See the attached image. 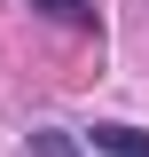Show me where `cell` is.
<instances>
[{
  "label": "cell",
  "instance_id": "6da1fadb",
  "mask_svg": "<svg viewBox=\"0 0 149 157\" xmlns=\"http://www.w3.org/2000/svg\"><path fill=\"white\" fill-rule=\"evenodd\" d=\"M94 149H110V157H149V134H141V126H94Z\"/></svg>",
  "mask_w": 149,
  "mask_h": 157
},
{
  "label": "cell",
  "instance_id": "7a4b0ae2",
  "mask_svg": "<svg viewBox=\"0 0 149 157\" xmlns=\"http://www.w3.org/2000/svg\"><path fill=\"white\" fill-rule=\"evenodd\" d=\"M32 157H78V141L55 134V126H39V134H32Z\"/></svg>",
  "mask_w": 149,
  "mask_h": 157
},
{
  "label": "cell",
  "instance_id": "3957f363",
  "mask_svg": "<svg viewBox=\"0 0 149 157\" xmlns=\"http://www.w3.org/2000/svg\"><path fill=\"white\" fill-rule=\"evenodd\" d=\"M32 8H47L55 24H86V0H32Z\"/></svg>",
  "mask_w": 149,
  "mask_h": 157
}]
</instances>
